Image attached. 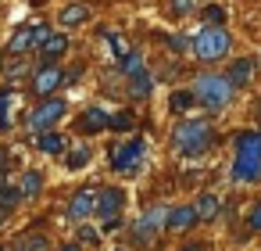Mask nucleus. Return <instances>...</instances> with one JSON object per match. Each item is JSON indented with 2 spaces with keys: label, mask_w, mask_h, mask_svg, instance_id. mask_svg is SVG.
I'll return each instance as SVG.
<instances>
[{
  "label": "nucleus",
  "mask_w": 261,
  "mask_h": 251,
  "mask_svg": "<svg viewBox=\"0 0 261 251\" xmlns=\"http://www.w3.org/2000/svg\"><path fill=\"white\" fill-rule=\"evenodd\" d=\"M4 162H8V158H4V151H0V172H4Z\"/></svg>",
  "instance_id": "nucleus-35"
},
{
  "label": "nucleus",
  "mask_w": 261,
  "mask_h": 251,
  "mask_svg": "<svg viewBox=\"0 0 261 251\" xmlns=\"http://www.w3.org/2000/svg\"><path fill=\"white\" fill-rule=\"evenodd\" d=\"M115 251H125V247H115Z\"/></svg>",
  "instance_id": "nucleus-37"
},
{
  "label": "nucleus",
  "mask_w": 261,
  "mask_h": 251,
  "mask_svg": "<svg viewBox=\"0 0 261 251\" xmlns=\"http://www.w3.org/2000/svg\"><path fill=\"white\" fill-rule=\"evenodd\" d=\"M104 36H108V43H111V51H115V58L122 61V58L129 54V47H125V40H122L118 33H104Z\"/></svg>",
  "instance_id": "nucleus-22"
},
{
  "label": "nucleus",
  "mask_w": 261,
  "mask_h": 251,
  "mask_svg": "<svg viewBox=\"0 0 261 251\" xmlns=\"http://www.w3.org/2000/svg\"><path fill=\"white\" fill-rule=\"evenodd\" d=\"M225 51H229V33L222 26H204L193 36V54L200 61H218V58H225Z\"/></svg>",
  "instance_id": "nucleus-4"
},
{
  "label": "nucleus",
  "mask_w": 261,
  "mask_h": 251,
  "mask_svg": "<svg viewBox=\"0 0 261 251\" xmlns=\"http://www.w3.org/2000/svg\"><path fill=\"white\" fill-rule=\"evenodd\" d=\"M172 144H175V151H179V154L193 158V154H204V151L215 144V133H211V126H207L204 119H186V122H179V126H175Z\"/></svg>",
  "instance_id": "nucleus-2"
},
{
  "label": "nucleus",
  "mask_w": 261,
  "mask_h": 251,
  "mask_svg": "<svg viewBox=\"0 0 261 251\" xmlns=\"http://www.w3.org/2000/svg\"><path fill=\"white\" fill-rule=\"evenodd\" d=\"M165 219H168V208L165 204H154V208H147L140 219H136V226H133V237L136 240H150L161 226H165Z\"/></svg>",
  "instance_id": "nucleus-5"
},
{
  "label": "nucleus",
  "mask_w": 261,
  "mask_h": 251,
  "mask_svg": "<svg viewBox=\"0 0 261 251\" xmlns=\"http://www.w3.org/2000/svg\"><path fill=\"white\" fill-rule=\"evenodd\" d=\"M193 101H197L193 94H172V101H168V104H172V111H186Z\"/></svg>",
  "instance_id": "nucleus-26"
},
{
  "label": "nucleus",
  "mask_w": 261,
  "mask_h": 251,
  "mask_svg": "<svg viewBox=\"0 0 261 251\" xmlns=\"http://www.w3.org/2000/svg\"><path fill=\"white\" fill-rule=\"evenodd\" d=\"M193 90H197L193 97H197L207 111H218V108H225V104L232 101V83H229L225 76H215V72H211V76H200Z\"/></svg>",
  "instance_id": "nucleus-3"
},
{
  "label": "nucleus",
  "mask_w": 261,
  "mask_h": 251,
  "mask_svg": "<svg viewBox=\"0 0 261 251\" xmlns=\"http://www.w3.org/2000/svg\"><path fill=\"white\" fill-rule=\"evenodd\" d=\"M247 230H250V233H261V201L250 208V215H247Z\"/></svg>",
  "instance_id": "nucleus-27"
},
{
  "label": "nucleus",
  "mask_w": 261,
  "mask_h": 251,
  "mask_svg": "<svg viewBox=\"0 0 261 251\" xmlns=\"http://www.w3.org/2000/svg\"><path fill=\"white\" fill-rule=\"evenodd\" d=\"M65 51H68V36H61V33H58V36H47V43H43V58H47V61L61 58Z\"/></svg>",
  "instance_id": "nucleus-13"
},
{
  "label": "nucleus",
  "mask_w": 261,
  "mask_h": 251,
  "mask_svg": "<svg viewBox=\"0 0 261 251\" xmlns=\"http://www.w3.org/2000/svg\"><path fill=\"white\" fill-rule=\"evenodd\" d=\"M29 47H33V29H18V33L11 36V43H8L11 54H22V51H29Z\"/></svg>",
  "instance_id": "nucleus-16"
},
{
  "label": "nucleus",
  "mask_w": 261,
  "mask_h": 251,
  "mask_svg": "<svg viewBox=\"0 0 261 251\" xmlns=\"http://www.w3.org/2000/svg\"><path fill=\"white\" fill-rule=\"evenodd\" d=\"M108 126H111V129H118V133H129V129L136 126V115H133V111H118V115H111V119H108Z\"/></svg>",
  "instance_id": "nucleus-18"
},
{
  "label": "nucleus",
  "mask_w": 261,
  "mask_h": 251,
  "mask_svg": "<svg viewBox=\"0 0 261 251\" xmlns=\"http://www.w3.org/2000/svg\"><path fill=\"white\" fill-rule=\"evenodd\" d=\"M18 197H22V190H15V187H0V208H15Z\"/></svg>",
  "instance_id": "nucleus-21"
},
{
  "label": "nucleus",
  "mask_w": 261,
  "mask_h": 251,
  "mask_svg": "<svg viewBox=\"0 0 261 251\" xmlns=\"http://www.w3.org/2000/svg\"><path fill=\"white\" fill-rule=\"evenodd\" d=\"M168 47H172V51H186L190 40H182V36H168Z\"/></svg>",
  "instance_id": "nucleus-31"
},
{
  "label": "nucleus",
  "mask_w": 261,
  "mask_h": 251,
  "mask_svg": "<svg viewBox=\"0 0 261 251\" xmlns=\"http://www.w3.org/2000/svg\"><path fill=\"white\" fill-rule=\"evenodd\" d=\"M232 86H247L250 79H254V61L250 58H240V61H232V69H229V76H225Z\"/></svg>",
  "instance_id": "nucleus-12"
},
{
  "label": "nucleus",
  "mask_w": 261,
  "mask_h": 251,
  "mask_svg": "<svg viewBox=\"0 0 261 251\" xmlns=\"http://www.w3.org/2000/svg\"><path fill=\"white\" fill-rule=\"evenodd\" d=\"M129 79H133V97H147V94H150V86H154L147 72H136V76H129Z\"/></svg>",
  "instance_id": "nucleus-19"
},
{
  "label": "nucleus",
  "mask_w": 261,
  "mask_h": 251,
  "mask_svg": "<svg viewBox=\"0 0 261 251\" xmlns=\"http://www.w3.org/2000/svg\"><path fill=\"white\" fill-rule=\"evenodd\" d=\"M0 65H4V61H0Z\"/></svg>",
  "instance_id": "nucleus-38"
},
{
  "label": "nucleus",
  "mask_w": 261,
  "mask_h": 251,
  "mask_svg": "<svg viewBox=\"0 0 261 251\" xmlns=\"http://www.w3.org/2000/svg\"><path fill=\"white\" fill-rule=\"evenodd\" d=\"M232 179H236V183H254V179H261V133H257V129H247V133L236 136Z\"/></svg>",
  "instance_id": "nucleus-1"
},
{
  "label": "nucleus",
  "mask_w": 261,
  "mask_h": 251,
  "mask_svg": "<svg viewBox=\"0 0 261 251\" xmlns=\"http://www.w3.org/2000/svg\"><path fill=\"white\" fill-rule=\"evenodd\" d=\"M182 251H207L204 244H190V247H182Z\"/></svg>",
  "instance_id": "nucleus-34"
},
{
  "label": "nucleus",
  "mask_w": 261,
  "mask_h": 251,
  "mask_svg": "<svg viewBox=\"0 0 261 251\" xmlns=\"http://www.w3.org/2000/svg\"><path fill=\"white\" fill-rule=\"evenodd\" d=\"M172 8H175L179 15H186V11H193V8H197V0H172Z\"/></svg>",
  "instance_id": "nucleus-30"
},
{
  "label": "nucleus",
  "mask_w": 261,
  "mask_h": 251,
  "mask_svg": "<svg viewBox=\"0 0 261 251\" xmlns=\"http://www.w3.org/2000/svg\"><path fill=\"white\" fill-rule=\"evenodd\" d=\"M122 201H125V194L118 190V187H108V190H100L97 194V215L108 222V219H115V212L122 208Z\"/></svg>",
  "instance_id": "nucleus-9"
},
{
  "label": "nucleus",
  "mask_w": 261,
  "mask_h": 251,
  "mask_svg": "<svg viewBox=\"0 0 261 251\" xmlns=\"http://www.w3.org/2000/svg\"><path fill=\"white\" fill-rule=\"evenodd\" d=\"M25 251H47V240H43V237H33V240H29V247H25Z\"/></svg>",
  "instance_id": "nucleus-32"
},
{
  "label": "nucleus",
  "mask_w": 261,
  "mask_h": 251,
  "mask_svg": "<svg viewBox=\"0 0 261 251\" xmlns=\"http://www.w3.org/2000/svg\"><path fill=\"white\" fill-rule=\"evenodd\" d=\"M61 83H65L61 69H58V65H43V69L36 72V79H33V90H36L40 97H50V94H54Z\"/></svg>",
  "instance_id": "nucleus-8"
},
{
  "label": "nucleus",
  "mask_w": 261,
  "mask_h": 251,
  "mask_svg": "<svg viewBox=\"0 0 261 251\" xmlns=\"http://www.w3.org/2000/svg\"><path fill=\"white\" fill-rule=\"evenodd\" d=\"M193 222H197V208H193V204H179V208H172V212H168L165 230H172V233H175V230H190Z\"/></svg>",
  "instance_id": "nucleus-10"
},
{
  "label": "nucleus",
  "mask_w": 261,
  "mask_h": 251,
  "mask_svg": "<svg viewBox=\"0 0 261 251\" xmlns=\"http://www.w3.org/2000/svg\"><path fill=\"white\" fill-rule=\"evenodd\" d=\"M90 162V147H75L72 154H68V169H83Z\"/></svg>",
  "instance_id": "nucleus-24"
},
{
  "label": "nucleus",
  "mask_w": 261,
  "mask_h": 251,
  "mask_svg": "<svg viewBox=\"0 0 261 251\" xmlns=\"http://www.w3.org/2000/svg\"><path fill=\"white\" fill-rule=\"evenodd\" d=\"M193 208H197V219H215L218 215V197L215 194H200V201Z\"/></svg>",
  "instance_id": "nucleus-14"
},
{
  "label": "nucleus",
  "mask_w": 261,
  "mask_h": 251,
  "mask_svg": "<svg viewBox=\"0 0 261 251\" xmlns=\"http://www.w3.org/2000/svg\"><path fill=\"white\" fill-rule=\"evenodd\" d=\"M83 22H86V8L83 4H72V8L61 11V26H83Z\"/></svg>",
  "instance_id": "nucleus-17"
},
{
  "label": "nucleus",
  "mask_w": 261,
  "mask_h": 251,
  "mask_svg": "<svg viewBox=\"0 0 261 251\" xmlns=\"http://www.w3.org/2000/svg\"><path fill=\"white\" fill-rule=\"evenodd\" d=\"M122 72H125V76H136V72H143V61H140V54H125V58H122Z\"/></svg>",
  "instance_id": "nucleus-23"
},
{
  "label": "nucleus",
  "mask_w": 261,
  "mask_h": 251,
  "mask_svg": "<svg viewBox=\"0 0 261 251\" xmlns=\"http://www.w3.org/2000/svg\"><path fill=\"white\" fill-rule=\"evenodd\" d=\"M25 197H33L36 190H40V172H25V179H22V187H18Z\"/></svg>",
  "instance_id": "nucleus-25"
},
{
  "label": "nucleus",
  "mask_w": 261,
  "mask_h": 251,
  "mask_svg": "<svg viewBox=\"0 0 261 251\" xmlns=\"http://www.w3.org/2000/svg\"><path fill=\"white\" fill-rule=\"evenodd\" d=\"M222 18H225L222 8H207V11H204V22H207V26H222Z\"/></svg>",
  "instance_id": "nucleus-29"
},
{
  "label": "nucleus",
  "mask_w": 261,
  "mask_h": 251,
  "mask_svg": "<svg viewBox=\"0 0 261 251\" xmlns=\"http://www.w3.org/2000/svg\"><path fill=\"white\" fill-rule=\"evenodd\" d=\"M47 36H50V29H47V26H33V47H43V43H47Z\"/></svg>",
  "instance_id": "nucleus-28"
},
{
  "label": "nucleus",
  "mask_w": 261,
  "mask_h": 251,
  "mask_svg": "<svg viewBox=\"0 0 261 251\" xmlns=\"http://www.w3.org/2000/svg\"><path fill=\"white\" fill-rule=\"evenodd\" d=\"M61 115H65V101H58V97H43V104L33 111L29 126H33V129H50Z\"/></svg>",
  "instance_id": "nucleus-7"
},
{
  "label": "nucleus",
  "mask_w": 261,
  "mask_h": 251,
  "mask_svg": "<svg viewBox=\"0 0 261 251\" xmlns=\"http://www.w3.org/2000/svg\"><path fill=\"white\" fill-rule=\"evenodd\" d=\"M140 158H143V140H129V144L115 147L111 165H115L118 172H136V169H140Z\"/></svg>",
  "instance_id": "nucleus-6"
},
{
  "label": "nucleus",
  "mask_w": 261,
  "mask_h": 251,
  "mask_svg": "<svg viewBox=\"0 0 261 251\" xmlns=\"http://www.w3.org/2000/svg\"><path fill=\"white\" fill-rule=\"evenodd\" d=\"M40 151H47V154H61V151H65V140H61L58 133H47V136H40Z\"/></svg>",
  "instance_id": "nucleus-20"
},
{
  "label": "nucleus",
  "mask_w": 261,
  "mask_h": 251,
  "mask_svg": "<svg viewBox=\"0 0 261 251\" xmlns=\"http://www.w3.org/2000/svg\"><path fill=\"white\" fill-rule=\"evenodd\" d=\"M90 212H97V190H79L68 204V215L72 219H86Z\"/></svg>",
  "instance_id": "nucleus-11"
},
{
  "label": "nucleus",
  "mask_w": 261,
  "mask_h": 251,
  "mask_svg": "<svg viewBox=\"0 0 261 251\" xmlns=\"http://www.w3.org/2000/svg\"><path fill=\"white\" fill-rule=\"evenodd\" d=\"M61 251H79V247H75V244H68V247H61Z\"/></svg>",
  "instance_id": "nucleus-36"
},
{
  "label": "nucleus",
  "mask_w": 261,
  "mask_h": 251,
  "mask_svg": "<svg viewBox=\"0 0 261 251\" xmlns=\"http://www.w3.org/2000/svg\"><path fill=\"white\" fill-rule=\"evenodd\" d=\"M79 240H86V244H90V240H97V230H90V226H83V230H79Z\"/></svg>",
  "instance_id": "nucleus-33"
},
{
  "label": "nucleus",
  "mask_w": 261,
  "mask_h": 251,
  "mask_svg": "<svg viewBox=\"0 0 261 251\" xmlns=\"http://www.w3.org/2000/svg\"><path fill=\"white\" fill-rule=\"evenodd\" d=\"M83 119H86V122H83V129H86V133H97V129H108V115H104L100 108H90V111H86Z\"/></svg>",
  "instance_id": "nucleus-15"
}]
</instances>
